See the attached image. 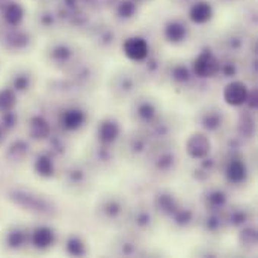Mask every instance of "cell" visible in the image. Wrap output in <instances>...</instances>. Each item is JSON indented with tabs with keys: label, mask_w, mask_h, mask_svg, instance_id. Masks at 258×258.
I'll list each match as a JSON object with an SVG mask.
<instances>
[{
	"label": "cell",
	"mask_w": 258,
	"mask_h": 258,
	"mask_svg": "<svg viewBox=\"0 0 258 258\" xmlns=\"http://www.w3.org/2000/svg\"><path fill=\"white\" fill-rule=\"evenodd\" d=\"M8 198L20 209L41 215V216H54L57 209L56 206L45 197L33 192V190H26V189H12L8 194Z\"/></svg>",
	"instance_id": "obj_1"
},
{
	"label": "cell",
	"mask_w": 258,
	"mask_h": 258,
	"mask_svg": "<svg viewBox=\"0 0 258 258\" xmlns=\"http://www.w3.org/2000/svg\"><path fill=\"white\" fill-rule=\"evenodd\" d=\"M219 70H221V62L209 50L201 51L200 56L194 62V71H195V74L198 77H203V79L216 76L219 73Z\"/></svg>",
	"instance_id": "obj_2"
},
{
	"label": "cell",
	"mask_w": 258,
	"mask_h": 258,
	"mask_svg": "<svg viewBox=\"0 0 258 258\" xmlns=\"http://www.w3.org/2000/svg\"><path fill=\"white\" fill-rule=\"evenodd\" d=\"M122 51L124 54L133 60V62H141L148 57L150 53V44L147 42L145 38L142 36H132L127 38L122 44Z\"/></svg>",
	"instance_id": "obj_3"
},
{
	"label": "cell",
	"mask_w": 258,
	"mask_h": 258,
	"mask_svg": "<svg viewBox=\"0 0 258 258\" xmlns=\"http://www.w3.org/2000/svg\"><path fill=\"white\" fill-rule=\"evenodd\" d=\"M0 15L8 27H20L24 20V8L14 0H6L0 5Z\"/></svg>",
	"instance_id": "obj_4"
},
{
	"label": "cell",
	"mask_w": 258,
	"mask_h": 258,
	"mask_svg": "<svg viewBox=\"0 0 258 258\" xmlns=\"http://www.w3.org/2000/svg\"><path fill=\"white\" fill-rule=\"evenodd\" d=\"M210 148H212V144H210L209 138L203 133L192 135L186 142V151L195 160L206 159L210 153Z\"/></svg>",
	"instance_id": "obj_5"
},
{
	"label": "cell",
	"mask_w": 258,
	"mask_h": 258,
	"mask_svg": "<svg viewBox=\"0 0 258 258\" xmlns=\"http://www.w3.org/2000/svg\"><path fill=\"white\" fill-rule=\"evenodd\" d=\"M249 89L243 82H231L224 89V100L228 106H243L246 103Z\"/></svg>",
	"instance_id": "obj_6"
},
{
	"label": "cell",
	"mask_w": 258,
	"mask_h": 258,
	"mask_svg": "<svg viewBox=\"0 0 258 258\" xmlns=\"http://www.w3.org/2000/svg\"><path fill=\"white\" fill-rule=\"evenodd\" d=\"M30 42L29 33L20 30L18 27H11V30L5 32L2 44L8 50H24Z\"/></svg>",
	"instance_id": "obj_7"
},
{
	"label": "cell",
	"mask_w": 258,
	"mask_h": 258,
	"mask_svg": "<svg viewBox=\"0 0 258 258\" xmlns=\"http://www.w3.org/2000/svg\"><path fill=\"white\" fill-rule=\"evenodd\" d=\"M121 133V127L119 124L115 121V119H104L100 122L98 125V130H97V136H98V141L104 145H110L113 144L118 136Z\"/></svg>",
	"instance_id": "obj_8"
},
{
	"label": "cell",
	"mask_w": 258,
	"mask_h": 258,
	"mask_svg": "<svg viewBox=\"0 0 258 258\" xmlns=\"http://www.w3.org/2000/svg\"><path fill=\"white\" fill-rule=\"evenodd\" d=\"M212 17H213V6L209 2L204 0L195 2L189 9V18L195 24H206L212 20Z\"/></svg>",
	"instance_id": "obj_9"
},
{
	"label": "cell",
	"mask_w": 258,
	"mask_h": 258,
	"mask_svg": "<svg viewBox=\"0 0 258 258\" xmlns=\"http://www.w3.org/2000/svg\"><path fill=\"white\" fill-rule=\"evenodd\" d=\"M165 38L172 42V44H178V42H183L186 38H187V33H189V29L184 23H181L180 20H172L169 23H166L165 26Z\"/></svg>",
	"instance_id": "obj_10"
},
{
	"label": "cell",
	"mask_w": 258,
	"mask_h": 258,
	"mask_svg": "<svg viewBox=\"0 0 258 258\" xmlns=\"http://www.w3.org/2000/svg\"><path fill=\"white\" fill-rule=\"evenodd\" d=\"M85 121H86L85 112H83L82 109H76V107L65 110V112L62 113V116H60V124H62V127L67 128V130H71V132H73V130H79V128L85 124Z\"/></svg>",
	"instance_id": "obj_11"
},
{
	"label": "cell",
	"mask_w": 258,
	"mask_h": 258,
	"mask_svg": "<svg viewBox=\"0 0 258 258\" xmlns=\"http://www.w3.org/2000/svg\"><path fill=\"white\" fill-rule=\"evenodd\" d=\"M54 231L48 227H38L32 233V243L38 249H47L54 243Z\"/></svg>",
	"instance_id": "obj_12"
},
{
	"label": "cell",
	"mask_w": 258,
	"mask_h": 258,
	"mask_svg": "<svg viewBox=\"0 0 258 258\" xmlns=\"http://www.w3.org/2000/svg\"><path fill=\"white\" fill-rule=\"evenodd\" d=\"M51 127L42 116H32L29 121V135L36 141H44L50 136Z\"/></svg>",
	"instance_id": "obj_13"
},
{
	"label": "cell",
	"mask_w": 258,
	"mask_h": 258,
	"mask_svg": "<svg viewBox=\"0 0 258 258\" xmlns=\"http://www.w3.org/2000/svg\"><path fill=\"white\" fill-rule=\"evenodd\" d=\"M248 177V169L243 160L240 159H234L230 162L228 168H227V178L230 183L233 184H242Z\"/></svg>",
	"instance_id": "obj_14"
},
{
	"label": "cell",
	"mask_w": 258,
	"mask_h": 258,
	"mask_svg": "<svg viewBox=\"0 0 258 258\" xmlns=\"http://www.w3.org/2000/svg\"><path fill=\"white\" fill-rule=\"evenodd\" d=\"M29 153V145L24 141H15L6 151V159L9 162H21Z\"/></svg>",
	"instance_id": "obj_15"
},
{
	"label": "cell",
	"mask_w": 258,
	"mask_h": 258,
	"mask_svg": "<svg viewBox=\"0 0 258 258\" xmlns=\"http://www.w3.org/2000/svg\"><path fill=\"white\" fill-rule=\"evenodd\" d=\"M35 171L38 175L44 177V178H50L53 177L54 174V166H53V162H51V157L50 156H38L36 160H35Z\"/></svg>",
	"instance_id": "obj_16"
},
{
	"label": "cell",
	"mask_w": 258,
	"mask_h": 258,
	"mask_svg": "<svg viewBox=\"0 0 258 258\" xmlns=\"http://www.w3.org/2000/svg\"><path fill=\"white\" fill-rule=\"evenodd\" d=\"M17 104V97H15V91L11 88H5L0 89V113H6V112H12V109Z\"/></svg>",
	"instance_id": "obj_17"
},
{
	"label": "cell",
	"mask_w": 258,
	"mask_h": 258,
	"mask_svg": "<svg viewBox=\"0 0 258 258\" xmlns=\"http://www.w3.org/2000/svg\"><path fill=\"white\" fill-rule=\"evenodd\" d=\"M26 240H27V236H26V233H24L23 230H20V228L12 230V231L8 233V236H6V243H8L9 248H12V249L21 248V246L26 243Z\"/></svg>",
	"instance_id": "obj_18"
},
{
	"label": "cell",
	"mask_w": 258,
	"mask_h": 258,
	"mask_svg": "<svg viewBox=\"0 0 258 258\" xmlns=\"http://www.w3.org/2000/svg\"><path fill=\"white\" fill-rule=\"evenodd\" d=\"M67 252L70 255H74V257H82L86 254V246L85 243L82 242L80 237L77 236H71L67 242Z\"/></svg>",
	"instance_id": "obj_19"
},
{
	"label": "cell",
	"mask_w": 258,
	"mask_h": 258,
	"mask_svg": "<svg viewBox=\"0 0 258 258\" xmlns=\"http://www.w3.org/2000/svg\"><path fill=\"white\" fill-rule=\"evenodd\" d=\"M136 11H138V6H136L135 0H122L116 6V15L124 20L132 18L136 14Z\"/></svg>",
	"instance_id": "obj_20"
},
{
	"label": "cell",
	"mask_w": 258,
	"mask_h": 258,
	"mask_svg": "<svg viewBox=\"0 0 258 258\" xmlns=\"http://www.w3.org/2000/svg\"><path fill=\"white\" fill-rule=\"evenodd\" d=\"M156 107L154 104L148 103V101H144V103H139L138 107H136V115L141 121H145V122H150L154 116H156Z\"/></svg>",
	"instance_id": "obj_21"
},
{
	"label": "cell",
	"mask_w": 258,
	"mask_h": 258,
	"mask_svg": "<svg viewBox=\"0 0 258 258\" xmlns=\"http://www.w3.org/2000/svg\"><path fill=\"white\" fill-rule=\"evenodd\" d=\"M222 125V116L218 112H207L203 118V127L209 132H215Z\"/></svg>",
	"instance_id": "obj_22"
},
{
	"label": "cell",
	"mask_w": 258,
	"mask_h": 258,
	"mask_svg": "<svg viewBox=\"0 0 258 258\" xmlns=\"http://www.w3.org/2000/svg\"><path fill=\"white\" fill-rule=\"evenodd\" d=\"M156 204H157V207H159L163 213H166V215H174V212L178 209L177 204H175V200H174L171 195H159Z\"/></svg>",
	"instance_id": "obj_23"
},
{
	"label": "cell",
	"mask_w": 258,
	"mask_h": 258,
	"mask_svg": "<svg viewBox=\"0 0 258 258\" xmlns=\"http://www.w3.org/2000/svg\"><path fill=\"white\" fill-rule=\"evenodd\" d=\"M71 54H73V53H71V48L67 47V45H63V44H59V45L53 47V48H51V53H50L51 59L56 60V62H59V63L67 62V60L71 57Z\"/></svg>",
	"instance_id": "obj_24"
},
{
	"label": "cell",
	"mask_w": 258,
	"mask_h": 258,
	"mask_svg": "<svg viewBox=\"0 0 258 258\" xmlns=\"http://www.w3.org/2000/svg\"><path fill=\"white\" fill-rule=\"evenodd\" d=\"M225 203H227V197H225V194L221 192V190H213V192H210L209 197H207V206H210V207L215 209V210L224 207Z\"/></svg>",
	"instance_id": "obj_25"
},
{
	"label": "cell",
	"mask_w": 258,
	"mask_h": 258,
	"mask_svg": "<svg viewBox=\"0 0 258 258\" xmlns=\"http://www.w3.org/2000/svg\"><path fill=\"white\" fill-rule=\"evenodd\" d=\"M189 71H187V68L186 67H183V65H178V67H175L174 70H172V79L177 82V83H184V82H187L189 80Z\"/></svg>",
	"instance_id": "obj_26"
},
{
	"label": "cell",
	"mask_w": 258,
	"mask_h": 258,
	"mask_svg": "<svg viewBox=\"0 0 258 258\" xmlns=\"http://www.w3.org/2000/svg\"><path fill=\"white\" fill-rule=\"evenodd\" d=\"M240 243L243 246H254L257 243V233L254 230H243L240 234Z\"/></svg>",
	"instance_id": "obj_27"
},
{
	"label": "cell",
	"mask_w": 258,
	"mask_h": 258,
	"mask_svg": "<svg viewBox=\"0 0 258 258\" xmlns=\"http://www.w3.org/2000/svg\"><path fill=\"white\" fill-rule=\"evenodd\" d=\"M174 219L177 224L180 225H186L192 221V213L189 210H184V209H177L174 212Z\"/></svg>",
	"instance_id": "obj_28"
},
{
	"label": "cell",
	"mask_w": 258,
	"mask_h": 258,
	"mask_svg": "<svg viewBox=\"0 0 258 258\" xmlns=\"http://www.w3.org/2000/svg\"><path fill=\"white\" fill-rule=\"evenodd\" d=\"M30 85L27 74H20L14 79V91H24Z\"/></svg>",
	"instance_id": "obj_29"
},
{
	"label": "cell",
	"mask_w": 258,
	"mask_h": 258,
	"mask_svg": "<svg viewBox=\"0 0 258 258\" xmlns=\"http://www.w3.org/2000/svg\"><path fill=\"white\" fill-rule=\"evenodd\" d=\"M3 124H2V127L3 128H6V130H9V128H12L14 125H15V122H17V116H14V113L12 112H6V113H3V121H2Z\"/></svg>",
	"instance_id": "obj_30"
},
{
	"label": "cell",
	"mask_w": 258,
	"mask_h": 258,
	"mask_svg": "<svg viewBox=\"0 0 258 258\" xmlns=\"http://www.w3.org/2000/svg\"><path fill=\"white\" fill-rule=\"evenodd\" d=\"M106 212L109 213V216H112V218H115L119 212H121V207H119V204H116V203H109L107 206H106Z\"/></svg>",
	"instance_id": "obj_31"
},
{
	"label": "cell",
	"mask_w": 258,
	"mask_h": 258,
	"mask_svg": "<svg viewBox=\"0 0 258 258\" xmlns=\"http://www.w3.org/2000/svg\"><path fill=\"white\" fill-rule=\"evenodd\" d=\"M231 219L234 221V225H240V224H243V222H245L246 216H245V215H243L242 212H239V213H234Z\"/></svg>",
	"instance_id": "obj_32"
},
{
	"label": "cell",
	"mask_w": 258,
	"mask_h": 258,
	"mask_svg": "<svg viewBox=\"0 0 258 258\" xmlns=\"http://www.w3.org/2000/svg\"><path fill=\"white\" fill-rule=\"evenodd\" d=\"M3 141V127H0V142Z\"/></svg>",
	"instance_id": "obj_33"
},
{
	"label": "cell",
	"mask_w": 258,
	"mask_h": 258,
	"mask_svg": "<svg viewBox=\"0 0 258 258\" xmlns=\"http://www.w3.org/2000/svg\"><path fill=\"white\" fill-rule=\"evenodd\" d=\"M85 2H94V0H85Z\"/></svg>",
	"instance_id": "obj_34"
}]
</instances>
